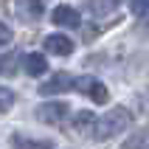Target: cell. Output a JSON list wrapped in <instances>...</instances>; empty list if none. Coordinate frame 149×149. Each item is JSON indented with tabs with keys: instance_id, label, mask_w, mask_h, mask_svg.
Segmentation results:
<instances>
[{
	"instance_id": "8fae6325",
	"label": "cell",
	"mask_w": 149,
	"mask_h": 149,
	"mask_svg": "<svg viewBox=\"0 0 149 149\" xmlns=\"http://www.w3.org/2000/svg\"><path fill=\"white\" fill-rule=\"evenodd\" d=\"M124 149H149V132H138L124 143Z\"/></svg>"
},
{
	"instance_id": "ba28073f",
	"label": "cell",
	"mask_w": 149,
	"mask_h": 149,
	"mask_svg": "<svg viewBox=\"0 0 149 149\" xmlns=\"http://www.w3.org/2000/svg\"><path fill=\"white\" fill-rule=\"evenodd\" d=\"M23 70L28 76H34V79L37 76H45L48 73V59H45V54H37V51L34 54H25L23 56Z\"/></svg>"
},
{
	"instance_id": "52a82bcc",
	"label": "cell",
	"mask_w": 149,
	"mask_h": 149,
	"mask_svg": "<svg viewBox=\"0 0 149 149\" xmlns=\"http://www.w3.org/2000/svg\"><path fill=\"white\" fill-rule=\"evenodd\" d=\"M8 143L14 149H54V141H48V138H31V135H23V132H14L8 138Z\"/></svg>"
},
{
	"instance_id": "9a60e30c",
	"label": "cell",
	"mask_w": 149,
	"mask_h": 149,
	"mask_svg": "<svg viewBox=\"0 0 149 149\" xmlns=\"http://www.w3.org/2000/svg\"><path fill=\"white\" fill-rule=\"evenodd\" d=\"M14 62H17V56H14V54H8V56H3V59H0V73H6V70H11V68H14Z\"/></svg>"
},
{
	"instance_id": "7c38bea8",
	"label": "cell",
	"mask_w": 149,
	"mask_h": 149,
	"mask_svg": "<svg viewBox=\"0 0 149 149\" xmlns=\"http://www.w3.org/2000/svg\"><path fill=\"white\" fill-rule=\"evenodd\" d=\"M130 11L138 14V17L149 14V0H130Z\"/></svg>"
},
{
	"instance_id": "9c48e42d",
	"label": "cell",
	"mask_w": 149,
	"mask_h": 149,
	"mask_svg": "<svg viewBox=\"0 0 149 149\" xmlns=\"http://www.w3.org/2000/svg\"><path fill=\"white\" fill-rule=\"evenodd\" d=\"M96 121H99V118L93 116L90 110H79V113H76V118H73V130H76V132H84V135H93Z\"/></svg>"
},
{
	"instance_id": "5bb4252c",
	"label": "cell",
	"mask_w": 149,
	"mask_h": 149,
	"mask_svg": "<svg viewBox=\"0 0 149 149\" xmlns=\"http://www.w3.org/2000/svg\"><path fill=\"white\" fill-rule=\"evenodd\" d=\"M11 101H14V93H11V90H6V87H0V113L11 107Z\"/></svg>"
},
{
	"instance_id": "30bf717a",
	"label": "cell",
	"mask_w": 149,
	"mask_h": 149,
	"mask_svg": "<svg viewBox=\"0 0 149 149\" xmlns=\"http://www.w3.org/2000/svg\"><path fill=\"white\" fill-rule=\"evenodd\" d=\"M20 14H25V17H40L42 14V0H23Z\"/></svg>"
},
{
	"instance_id": "277c9868",
	"label": "cell",
	"mask_w": 149,
	"mask_h": 149,
	"mask_svg": "<svg viewBox=\"0 0 149 149\" xmlns=\"http://www.w3.org/2000/svg\"><path fill=\"white\" fill-rule=\"evenodd\" d=\"M70 87H76V79L70 73H54L48 82L40 87L42 96H59V93H68Z\"/></svg>"
},
{
	"instance_id": "8992f818",
	"label": "cell",
	"mask_w": 149,
	"mask_h": 149,
	"mask_svg": "<svg viewBox=\"0 0 149 149\" xmlns=\"http://www.w3.org/2000/svg\"><path fill=\"white\" fill-rule=\"evenodd\" d=\"M45 51L54 54V56H70L73 54V40L65 37V34H51V37H45Z\"/></svg>"
},
{
	"instance_id": "3957f363",
	"label": "cell",
	"mask_w": 149,
	"mask_h": 149,
	"mask_svg": "<svg viewBox=\"0 0 149 149\" xmlns=\"http://www.w3.org/2000/svg\"><path fill=\"white\" fill-rule=\"evenodd\" d=\"M76 90H84V96H90L96 104H104V101L110 99V90L104 87V82L93 79V76H82V79H76Z\"/></svg>"
},
{
	"instance_id": "7a4b0ae2",
	"label": "cell",
	"mask_w": 149,
	"mask_h": 149,
	"mask_svg": "<svg viewBox=\"0 0 149 149\" xmlns=\"http://www.w3.org/2000/svg\"><path fill=\"white\" fill-rule=\"evenodd\" d=\"M34 116L42 124H62L70 116V104L68 101H45V104H40V107L34 110Z\"/></svg>"
},
{
	"instance_id": "5b68a950",
	"label": "cell",
	"mask_w": 149,
	"mask_h": 149,
	"mask_svg": "<svg viewBox=\"0 0 149 149\" xmlns=\"http://www.w3.org/2000/svg\"><path fill=\"white\" fill-rule=\"evenodd\" d=\"M51 17H54V23H56L59 28H76V25L82 23V14H79V11H76L73 6H68V3L56 6Z\"/></svg>"
},
{
	"instance_id": "4fadbf2b",
	"label": "cell",
	"mask_w": 149,
	"mask_h": 149,
	"mask_svg": "<svg viewBox=\"0 0 149 149\" xmlns=\"http://www.w3.org/2000/svg\"><path fill=\"white\" fill-rule=\"evenodd\" d=\"M11 40H14V31H11V28L0 20V48H3V45H8Z\"/></svg>"
},
{
	"instance_id": "6da1fadb",
	"label": "cell",
	"mask_w": 149,
	"mask_h": 149,
	"mask_svg": "<svg viewBox=\"0 0 149 149\" xmlns=\"http://www.w3.org/2000/svg\"><path fill=\"white\" fill-rule=\"evenodd\" d=\"M130 124V110L127 107H110L104 116L96 121V130H93V138L96 141H110V138H116L121 135Z\"/></svg>"
}]
</instances>
